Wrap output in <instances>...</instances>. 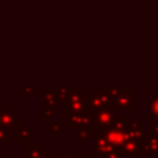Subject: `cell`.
Listing matches in <instances>:
<instances>
[{
    "mask_svg": "<svg viewBox=\"0 0 158 158\" xmlns=\"http://www.w3.org/2000/svg\"><path fill=\"white\" fill-rule=\"evenodd\" d=\"M0 125L6 127L10 133H15L20 128V116L16 115L9 105H4L0 110Z\"/></svg>",
    "mask_w": 158,
    "mask_h": 158,
    "instance_id": "5b68a950",
    "label": "cell"
},
{
    "mask_svg": "<svg viewBox=\"0 0 158 158\" xmlns=\"http://www.w3.org/2000/svg\"><path fill=\"white\" fill-rule=\"evenodd\" d=\"M149 132H154V133H158V121H151L149 122Z\"/></svg>",
    "mask_w": 158,
    "mask_h": 158,
    "instance_id": "2e32d148",
    "label": "cell"
},
{
    "mask_svg": "<svg viewBox=\"0 0 158 158\" xmlns=\"http://www.w3.org/2000/svg\"><path fill=\"white\" fill-rule=\"evenodd\" d=\"M77 136H78V139L77 142L78 143H88L89 138H93L94 136V130L90 126H81V127H77Z\"/></svg>",
    "mask_w": 158,
    "mask_h": 158,
    "instance_id": "30bf717a",
    "label": "cell"
},
{
    "mask_svg": "<svg viewBox=\"0 0 158 158\" xmlns=\"http://www.w3.org/2000/svg\"><path fill=\"white\" fill-rule=\"evenodd\" d=\"M14 135L20 141L21 144L27 146V144L32 143V132H31V128L28 126H23V127L20 126V128Z\"/></svg>",
    "mask_w": 158,
    "mask_h": 158,
    "instance_id": "9c48e42d",
    "label": "cell"
},
{
    "mask_svg": "<svg viewBox=\"0 0 158 158\" xmlns=\"http://www.w3.org/2000/svg\"><path fill=\"white\" fill-rule=\"evenodd\" d=\"M20 93L23 94L26 96V99H31L32 94H36L37 93V89L36 88H21L20 89Z\"/></svg>",
    "mask_w": 158,
    "mask_h": 158,
    "instance_id": "9a60e30c",
    "label": "cell"
},
{
    "mask_svg": "<svg viewBox=\"0 0 158 158\" xmlns=\"http://www.w3.org/2000/svg\"><path fill=\"white\" fill-rule=\"evenodd\" d=\"M48 125H49V131L52 132V135L56 137V138H58L59 137V135L64 131L62 127H60V125H59V122L58 121H51V122H48Z\"/></svg>",
    "mask_w": 158,
    "mask_h": 158,
    "instance_id": "7c38bea8",
    "label": "cell"
},
{
    "mask_svg": "<svg viewBox=\"0 0 158 158\" xmlns=\"http://www.w3.org/2000/svg\"><path fill=\"white\" fill-rule=\"evenodd\" d=\"M9 136H10V131L6 127H4V126L0 125V143L9 144V142H10Z\"/></svg>",
    "mask_w": 158,
    "mask_h": 158,
    "instance_id": "5bb4252c",
    "label": "cell"
},
{
    "mask_svg": "<svg viewBox=\"0 0 158 158\" xmlns=\"http://www.w3.org/2000/svg\"><path fill=\"white\" fill-rule=\"evenodd\" d=\"M44 148L42 144L30 143L26 146V158H41L44 153Z\"/></svg>",
    "mask_w": 158,
    "mask_h": 158,
    "instance_id": "8fae6325",
    "label": "cell"
},
{
    "mask_svg": "<svg viewBox=\"0 0 158 158\" xmlns=\"http://www.w3.org/2000/svg\"><path fill=\"white\" fill-rule=\"evenodd\" d=\"M65 125L72 127H81L91 125V112H65Z\"/></svg>",
    "mask_w": 158,
    "mask_h": 158,
    "instance_id": "52a82bcc",
    "label": "cell"
},
{
    "mask_svg": "<svg viewBox=\"0 0 158 158\" xmlns=\"http://www.w3.org/2000/svg\"><path fill=\"white\" fill-rule=\"evenodd\" d=\"M149 114L156 118V121H158V94L152 99L149 104Z\"/></svg>",
    "mask_w": 158,
    "mask_h": 158,
    "instance_id": "4fadbf2b",
    "label": "cell"
},
{
    "mask_svg": "<svg viewBox=\"0 0 158 158\" xmlns=\"http://www.w3.org/2000/svg\"><path fill=\"white\" fill-rule=\"evenodd\" d=\"M139 154H156L158 156V133H144Z\"/></svg>",
    "mask_w": 158,
    "mask_h": 158,
    "instance_id": "ba28073f",
    "label": "cell"
},
{
    "mask_svg": "<svg viewBox=\"0 0 158 158\" xmlns=\"http://www.w3.org/2000/svg\"><path fill=\"white\" fill-rule=\"evenodd\" d=\"M112 101L111 109L114 110H132L136 100L131 89H111Z\"/></svg>",
    "mask_w": 158,
    "mask_h": 158,
    "instance_id": "3957f363",
    "label": "cell"
},
{
    "mask_svg": "<svg viewBox=\"0 0 158 158\" xmlns=\"http://www.w3.org/2000/svg\"><path fill=\"white\" fill-rule=\"evenodd\" d=\"M67 112H85L88 110L86 95L80 89H67L64 96Z\"/></svg>",
    "mask_w": 158,
    "mask_h": 158,
    "instance_id": "6da1fadb",
    "label": "cell"
},
{
    "mask_svg": "<svg viewBox=\"0 0 158 158\" xmlns=\"http://www.w3.org/2000/svg\"><path fill=\"white\" fill-rule=\"evenodd\" d=\"M88 101V110L93 114V111L104 109V107H111L112 101V94L111 89H95L93 94L86 95Z\"/></svg>",
    "mask_w": 158,
    "mask_h": 158,
    "instance_id": "7a4b0ae2",
    "label": "cell"
},
{
    "mask_svg": "<svg viewBox=\"0 0 158 158\" xmlns=\"http://www.w3.org/2000/svg\"><path fill=\"white\" fill-rule=\"evenodd\" d=\"M114 109L111 107H104L93 111L91 114V127L94 130V133L101 132L105 128L110 126V123L114 120Z\"/></svg>",
    "mask_w": 158,
    "mask_h": 158,
    "instance_id": "277c9868",
    "label": "cell"
},
{
    "mask_svg": "<svg viewBox=\"0 0 158 158\" xmlns=\"http://www.w3.org/2000/svg\"><path fill=\"white\" fill-rule=\"evenodd\" d=\"M43 111H56L64 100L58 89H43Z\"/></svg>",
    "mask_w": 158,
    "mask_h": 158,
    "instance_id": "8992f818",
    "label": "cell"
}]
</instances>
